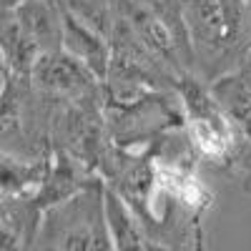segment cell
I'll return each instance as SVG.
<instances>
[{
  "mask_svg": "<svg viewBox=\"0 0 251 251\" xmlns=\"http://www.w3.org/2000/svg\"><path fill=\"white\" fill-rule=\"evenodd\" d=\"M194 75L203 83L241 66L251 48V0H178Z\"/></svg>",
  "mask_w": 251,
  "mask_h": 251,
  "instance_id": "1",
  "label": "cell"
},
{
  "mask_svg": "<svg viewBox=\"0 0 251 251\" xmlns=\"http://www.w3.org/2000/svg\"><path fill=\"white\" fill-rule=\"evenodd\" d=\"M35 251H116L106 219V183L91 181L83 191L43 211Z\"/></svg>",
  "mask_w": 251,
  "mask_h": 251,
  "instance_id": "2",
  "label": "cell"
},
{
  "mask_svg": "<svg viewBox=\"0 0 251 251\" xmlns=\"http://www.w3.org/2000/svg\"><path fill=\"white\" fill-rule=\"evenodd\" d=\"M176 96L183 108V128L188 143L203 158H211L216 163L231 158L239 131L214 100L208 83L194 73H186L176 80Z\"/></svg>",
  "mask_w": 251,
  "mask_h": 251,
  "instance_id": "3",
  "label": "cell"
},
{
  "mask_svg": "<svg viewBox=\"0 0 251 251\" xmlns=\"http://www.w3.org/2000/svg\"><path fill=\"white\" fill-rule=\"evenodd\" d=\"M30 83L53 100H83L100 96V80L66 50L46 53L30 71Z\"/></svg>",
  "mask_w": 251,
  "mask_h": 251,
  "instance_id": "4",
  "label": "cell"
},
{
  "mask_svg": "<svg viewBox=\"0 0 251 251\" xmlns=\"http://www.w3.org/2000/svg\"><path fill=\"white\" fill-rule=\"evenodd\" d=\"M63 3V0H60ZM63 50L80 60L100 83L108 75L111 66V43L96 25L75 15L63 3Z\"/></svg>",
  "mask_w": 251,
  "mask_h": 251,
  "instance_id": "5",
  "label": "cell"
},
{
  "mask_svg": "<svg viewBox=\"0 0 251 251\" xmlns=\"http://www.w3.org/2000/svg\"><path fill=\"white\" fill-rule=\"evenodd\" d=\"M40 219L35 194L0 199V251H35Z\"/></svg>",
  "mask_w": 251,
  "mask_h": 251,
  "instance_id": "6",
  "label": "cell"
},
{
  "mask_svg": "<svg viewBox=\"0 0 251 251\" xmlns=\"http://www.w3.org/2000/svg\"><path fill=\"white\" fill-rule=\"evenodd\" d=\"M214 100L236 126V131L251 141V80L241 68H234L208 83Z\"/></svg>",
  "mask_w": 251,
  "mask_h": 251,
  "instance_id": "7",
  "label": "cell"
},
{
  "mask_svg": "<svg viewBox=\"0 0 251 251\" xmlns=\"http://www.w3.org/2000/svg\"><path fill=\"white\" fill-rule=\"evenodd\" d=\"M241 71H244V75L251 80V48H249V53L244 55V60H241V66H239Z\"/></svg>",
  "mask_w": 251,
  "mask_h": 251,
  "instance_id": "8",
  "label": "cell"
},
{
  "mask_svg": "<svg viewBox=\"0 0 251 251\" xmlns=\"http://www.w3.org/2000/svg\"><path fill=\"white\" fill-rule=\"evenodd\" d=\"M20 0H0V10H10L13 5H18Z\"/></svg>",
  "mask_w": 251,
  "mask_h": 251,
  "instance_id": "9",
  "label": "cell"
}]
</instances>
